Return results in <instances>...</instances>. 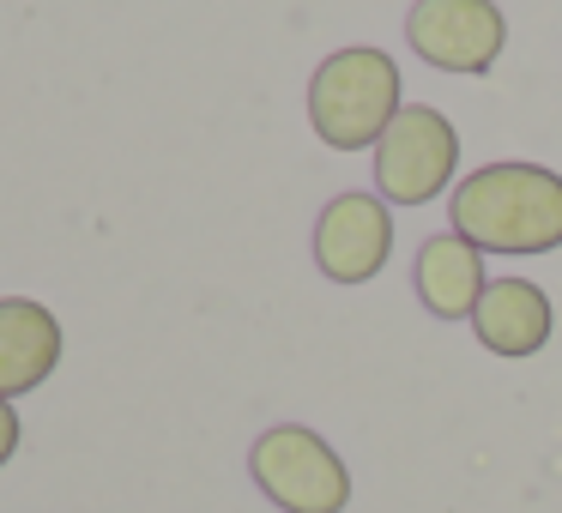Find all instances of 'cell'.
<instances>
[{"label":"cell","instance_id":"6da1fadb","mask_svg":"<svg viewBox=\"0 0 562 513\" xmlns=\"http://www.w3.org/2000/svg\"><path fill=\"white\" fill-rule=\"evenodd\" d=\"M453 236L477 254H550L562 248V175L544 163H484L448 194Z\"/></svg>","mask_w":562,"mask_h":513},{"label":"cell","instance_id":"7a4b0ae2","mask_svg":"<svg viewBox=\"0 0 562 513\" xmlns=\"http://www.w3.org/2000/svg\"><path fill=\"white\" fill-rule=\"evenodd\" d=\"M400 67L393 55L351 43V49H333L327 61L308 79V127L321 134V146L333 151H363L381 146V134L400 115Z\"/></svg>","mask_w":562,"mask_h":513},{"label":"cell","instance_id":"3957f363","mask_svg":"<svg viewBox=\"0 0 562 513\" xmlns=\"http://www.w3.org/2000/svg\"><path fill=\"white\" fill-rule=\"evenodd\" d=\"M260 495L284 513H345L351 508V471L345 459L303 423H272L248 453Z\"/></svg>","mask_w":562,"mask_h":513},{"label":"cell","instance_id":"277c9868","mask_svg":"<svg viewBox=\"0 0 562 513\" xmlns=\"http://www.w3.org/2000/svg\"><path fill=\"white\" fill-rule=\"evenodd\" d=\"M460 170V127L429 103H405L375 146V194L393 206H424Z\"/></svg>","mask_w":562,"mask_h":513},{"label":"cell","instance_id":"5b68a950","mask_svg":"<svg viewBox=\"0 0 562 513\" xmlns=\"http://www.w3.org/2000/svg\"><path fill=\"white\" fill-rule=\"evenodd\" d=\"M405 43L436 73H490L508 49V19L496 0H417L405 13Z\"/></svg>","mask_w":562,"mask_h":513},{"label":"cell","instance_id":"8992f818","mask_svg":"<svg viewBox=\"0 0 562 513\" xmlns=\"http://www.w3.org/2000/svg\"><path fill=\"white\" fill-rule=\"evenodd\" d=\"M393 254V212L381 194H333L315 218V266L333 284H369Z\"/></svg>","mask_w":562,"mask_h":513},{"label":"cell","instance_id":"52a82bcc","mask_svg":"<svg viewBox=\"0 0 562 513\" xmlns=\"http://www.w3.org/2000/svg\"><path fill=\"white\" fill-rule=\"evenodd\" d=\"M550 327H557L550 296L532 278H490L477 308H472L477 344L496 356H538L550 344Z\"/></svg>","mask_w":562,"mask_h":513},{"label":"cell","instance_id":"ba28073f","mask_svg":"<svg viewBox=\"0 0 562 513\" xmlns=\"http://www.w3.org/2000/svg\"><path fill=\"white\" fill-rule=\"evenodd\" d=\"M61 363V320L31 296H0V399L43 387Z\"/></svg>","mask_w":562,"mask_h":513},{"label":"cell","instance_id":"9c48e42d","mask_svg":"<svg viewBox=\"0 0 562 513\" xmlns=\"http://www.w3.org/2000/svg\"><path fill=\"white\" fill-rule=\"evenodd\" d=\"M484 254H477L465 236L453 230H436L417 242V266H412V290L417 303L429 308L436 320H465L484 296Z\"/></svg>","mask_w":562,"mask_h":513},{"label":"cell","instance_id":"30bf717a","mask_svg":"<svg viewBox=\"0 0 562 513\" xmlns=\"http://www.w3.org/2000/svg\"><path fill=\"white\" fill-rule=\"evenodd\" d=\"M19 435H25V429H19V411H13V399H0V465H7V459L19 453Z\"/></svg>","mask_w":562,"mask_h":513}]
</instances>
